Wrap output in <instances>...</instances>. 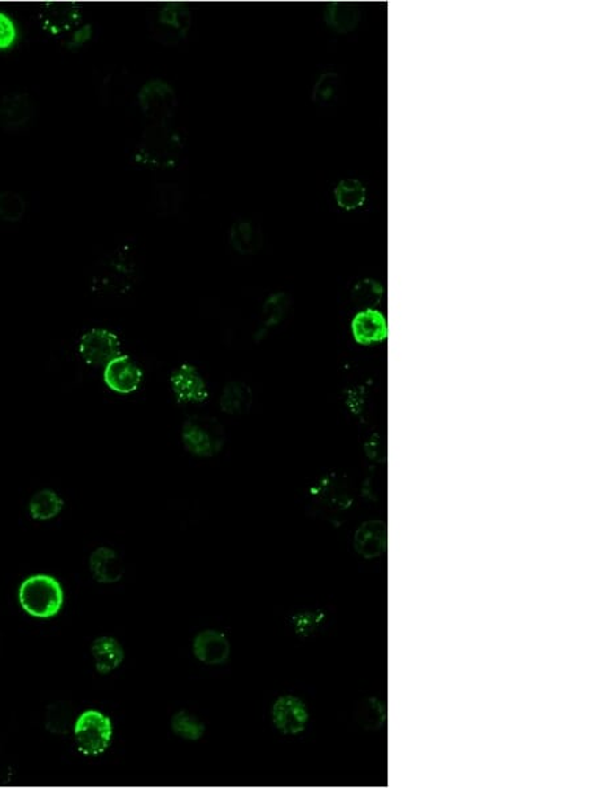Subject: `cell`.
<instances>
[{"mask_svg":"<svg viewBox=\"0 0 597 788\" xmlns=\"http://www.w3.org/2000/svg\"><path fill=\"white\" fill-rule=\"evenodd\" d=\"M183 152V138L173 124H153L146 127L136 148V161L152 169L174 168Z\"/></svg>","mask_w":597,"mask_h":788,"instance_id":"1","label":"cell"},{"mask_svg":"<svg viewBox=\"0 0 597 788\" xmlns=\"http://www.w3.org/2000/svg\"><path fill=\"white\" fill-rule=\"evenodd\" d=\"M24 612L40 620L57 617L64 607L63 585L57 577L38 573L24 579L18 591Z\"/></svg>","mask_w":597,"mask_h":788,"instance_id":"2","label":"cell"},{"mask_svg":"<svg viewBox=\"0 0 597 788\" xmlns=\"http://www.w3.org/2000/svg\"><path fill=\"white\" fill-rule=\"evenodd\" d=\"M193 23V13L185 2H163L152 11L149 29L153 38L163 46H177L185 40Z\"/></svg>","mask_w":597,"mask_h":788,"instance_id":"3","label":"cell"},{"mask_svg":"<svg viewBox=\"0 0 597 788\" xmlns=\"http://www.w3.org/2000/svg\"><path fill=\"white\" fill-rule=\"evenodd\" d=\"M74 737L83 756H101L112 742V721L100 710H85L75 721Z\"/></svg>","mask_w":597,"mask_h":788,"instance_id":"4","label":"cell"},{"mask_svg":"<svg viewBox=\"0 0 597 788\" xmlns=\"http://www.w3.org/2000/svg\"><path fill=\"white\" fill-rule=\"evenodd\" d=\"M138 107L144 118L153 124H173L179 100L176 91L162 79H152L141 87Z\"/></svg>","mask_w":597,"mask_h":788,"instance_id":"5","label":"cell"},{"mask_svg":"<svg viewBox=\"0 0 597 788\" xmlns=\"http://www.w3.org/2000/svg\"><path fill=\"white\" fill-rule=\"evenodd\" d=\"M182 441L191 454L204 458L214 457L224 448V427L215 418L194 416L183 424Z\"/></svg>","mask_w":597,"mask_h":788,"instance_id":"6","label":"cell"},{"mask_svg":"<svg viewBox=\"0 0 597 788\" xmlns=\"http://www.w3.org/2000/svg\"><path fill=\"white\" fill-rule=\"evenodd\" d=\"M79 352L92 366H105L121 355L119 336L104 328H94L82 336Z\"/></svg>","mask_w":597,"mask_h":788,"instance_id":"7","label":"cell"},{"mask_svg":"<svg viewBox=\"0 0 597 788\" xmlns=\"http://www.w3.org/2000/svg\"><path fill=\"white\" fill-rule=\"evenodd\" d=\"M82 18V5L76 2H47L39 11L41 27L54 36L74 30Z\"/></svg>","mask_w":597,"mask_h":788,"instance_id":"8","label":"cell"},{"mask_svg":"<svg viewBox=\"0 0 597 788\" xmlns=\"http://www.w3.org/2000/svg\"><path fill=\"white\" fill-rule=\"evenodd\" d=\"M272 723L285 735H298L307 728L310 714L304 702L294 696H283L272 706Z\"/></svg>","mask_w":597,"mask_h":788,"instance_id":"9","label":"cell"},{"mask_svg":"<svg viewBox=\"0 0 597 788\" xmlns=\"http://www.w3.org/2000/svg\"><path fill=\"white\" fill-rule=\"evenodd\" d=\"M143 381V371L127 355H119L104 366V382L119 394L136 392Z\"/></svg>","mask_w":597,"mask_h":788,"instance_id":"10","label":"cell"},{"mask_svg":"<svg viewBox=\"0 0 597 788\" xmlns=\"http://www.w3.org/2000/svg\"><path fill=\"white\" fill-rule=\"evenodd\" d=\"M33 101L26 93L5 94L0 99V127L7 132L24 129L33 118Z\"/></svg>","mask_w":597,"mask_h":788,"instance_id":"11","label":"cell"},{"mask_svg":"<svg viewBox=\"0 0 597 788\" xmlns=\"http://www.w3.org/2000/svg\"><path fill=\"white\" fill-rule=\"evenodd\" d=\"M171 390L180 404L204 402L209 397L205 380L190 364L180 365L171 377Z\"/></svg>","mask_w":597,"mask_h":788,"instance_id":"12","label":"cell"},{"mask_svg":"<svg viewBox=\"0 0 597 788\" xmlns=\"http://www.w3.org/2000/svg\"><path fill=\"white\" fill-rule=\"evenodd\" d=\"M193 653L202 664L222 665L229 660L230 643L221 632L206 629L194 638Z\"/></svg>","mask_w":597,"mask_h":788,"instance_id":"13","label":"cell"},{"mask_svg":"<svg viewBox=\"0 0 597 788\" xmlns=\"http://www.w3.org/2000/svg\"><path fill=\"white\" fill-rule=\"evenodd\" d=\"M352 334L363 346L384 341L388 336L387 319L380 311L372 308L361 311L352 320Z\"/></svg>","mask_w":597,"mask_h":788,"instance_id":"14","label":"cell"},{"mask_svg":"<svg viewBox=\"0 0 597 788\" xmlns=\"http://www.w3.org/2000/svg\"><path fill=\"white\" fill-rule=\"evenodd\" d=\"M92 577L100 584H116L124 577L125 568L112 548L100 547L90 557Z\"/></svg>","mask_w":597,"mask_h":788,"instance_id":"15","label":"cell"},{"mask_svg":"<svg viewBox=\"0 0 597 788\" xmlns=\"http://www.w3.org/2000/svg\"><path fill=\"white\" fill-rule=\"evenodd\" d=\"M230 246L241 255H254L262 249L265 235L257 222L241 218L233 223L229 235Z\"/></svg>","mask_w":597,"mask_h":788,"instance_id":"16","label":"cell"},{"mask_svg":"<svg viewBox=\"0 0 597 788\" xmlns=\"http://www.w3.org/2000/svg\"><path fill=\"white\" fill-rule=\"evenodd\" d=\"M355 548L365 559H374L387 549V524L382 521H371L357 530Z\"/></svg>","mask_w":597,"mask_h":788,"instance_id":"17","label":"cell"},{"mask_svg":"<svg viewBox=\"0 0 597 788\" xmlns=\"http://www.w3.org/2000/svg\"><path fill=\"white\" fill-rule=\"evenodd\" d=\"M91 653L97 673L102 676L118 670L125 660L124 648L115 637L96 638L92 643Z\"/></svg>","mask_w":597,"mask_h":788,"instance_id":"18","label":"cell"},{"mask_svg":"<svg viewBox=\"0 0 597 788\" xmlns=\"http://www.w3.org/2000/svg\"><path fill=\"white\" fill-rule=\"evenodd\" d=\"M254 404V393L244 382H229L221 396V409L227 415L243 416Z\"/></svg>","mask_w":597,"mask_h":788,"instance_id":"19","label":"cell"},{"mask_svg":"<svg viewBox=\"0 0 597 788\" xmlns=\"http://www.w3.org/2000/svg\"><path fill=\"white\" fill-rule=\"evenodd\" d=\"M75 721V707L71 702H52L44 713V728L49 734H68L71 729L74 730Z\"/></svg>","mask_w":597,"mask_h":788,"instance_id":"20","label":"cell"},{"mask_svg":"<svg viewBox=\"0 0 597 788\" xmlns=\"http://www.w3.org/2000/svg\"><path fill=\"white\" fill-rule=\"evenodd\" d=\"M360 10L354 3L332 2L327 5L326 22L338 33H348L356 29Z\"/></svg>","mask_w":597,"mask_h":788,"instance_id":"21","label":"cell"},{"mask_svg":"<svg viewBox=\"0 0 597 788\" xmlns=\"http://www.w3.org/2000/svg\"><path fill=\"white\" fill-rule=\"evenodd\" d=\"M63 509V498L51 488L36 491L29 502V512L35 521H51L57 518Z\"/></svg>","mask_w":597,"mask_h":788,"instance_id":"22","label":"cell"},{"mask_svg":"<svg viewBox=\"0 0 597 788\" xmlns=\"http://www.w3.org/2000/svg\"><path fill=\"white\" fill-rule=\"evenodd\" d=\"M182 191L176 183H160L153 191L152 206L157 216L169 218L180 212Z\"/></svg>","mask_w":597,"mask_h":788,"instance_id":"23","label":"cell"},{"mask_svg":"<svg viewBox=\"0 0 597 788\" xmlns=\"http://www.w3.org/2000/svg\"><path fill=\"white\" fill-rule=\"evenodd\" d=\"M335 198L341 209L351 212L363 206L366 198V190L363 183L357 179H344L336 186Z\"/></svg>","mask_w":597,"mask_h":788,"instance_id":"24","label":"cell"},{"mask_svg":"<svg viewBox=\"0 0 597 788\" xmlns=\"http://www.w3.org/2000/svg\"><path fill=\"white\" fill-rule=\"evenodd\" d=\"M27 212V202L16 191H0V221L5 223H18Z\"/></svg>","mask_w":597,"mask_h":788,"instance_id":"25","label":"cell"},{"mask_svg":"<svg viewBox=\"0 0 597 788\" xmlns=\"http://www.w3.org/2000/svg\"><path fill=\"white\" fill-rule=\"evenodd\" d=\"M171 730L177 737L183 738L186 740H198L204 737L205 725L201 720L190 713L180 710L176 713L171 721Z\"/></svg>","mask_w":597,"mask_h":788,"instance_id":"26","label":"cell"},{"mask_svg":"<svg viewBox=\"0 0 597 788\" xmlns=\"http://www.w3.org/2000/svg\"><path fill=\"white\" fill-rule=\"evenodd\" d=\"M288 298L285 293H274L269 296L263 305V312L266 315L265 324L268 327L277 326L282 321L287 313Z\"/></svg>","mask_w":597,"mask_h":788,"instance_id":"27","label":"cell"},{"mask_svg":"<svg viewBox=\"0 0 597 788\" xmlns=\"http://www.w3.org/2000/svg\"><path fill=\"white\" fill-rule=\"evenodd\" d=\"M338 90V76L332 72L321 74L313 88V101L318 104H326L335 99Z\"/></svg>","mask_w":597,"mask_h":788,"instance_id":"28","label":"cell"},{"mask_svg":"<svg viewBox=\"0 0 597 788\" xmlns=\"http://www.w3.org/2000/svg\"><path fill=\"white\" fill-rule=\"evenodd\" d=\"M18 40V30L7 13H0V51H7Z\"/></svg>","mask_w":597,"mask_h":788,"instance_id":"29","label":"cell"},{"mask_svg":"<svg viewBox=\"0 0 597 788\" xmlns=\"http://www.w3.org/2000/svg\"><path fill=\"white\" fill-rule=\"evenodd\" d=\"M355 298L361 303H376L379 302L382 293V285H377L373 280H363L355 287Z\"/></svg>","mask_w":597,"mask_h":788,"instance_id":"30","label":"cell"},{"mask_svg":"<svg viewBox=\"0 0 597 788\" xmlns=\"http://www.w3.org/2000/svg\"><path fill=\"white\" fill-rule=\"evenodd\" d=\"M92 36H93V27H92V24H84V26L75 30V32L69 38L68 43H66V47L72 49V51H76V49L85 46L91 40Z\"/></svg>","mask_w":597,"mask_h":788,"instance_id":"31","label":"cell"}]
</instances>
